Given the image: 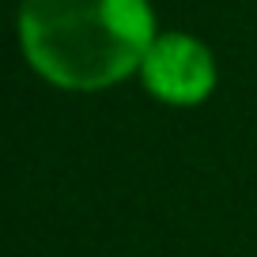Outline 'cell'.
<instances>
[{
    "mask_svg": "<svg viewBox=\"0 0 257 257\" xmlns=\"http://www.w3.org/2000/svg\"><path fill=\"white\" fill-rule=\"evenodd\" d=\"M19 49L61 91H106L140 72L155 42L152 0H23Z\"/></svg>",
    "mask_w": 257,
    "mask_h": 257,
    "instance_id": "1",
    "label": "cell"
},
{
    "mask_svg": "<svg viewBox=\"0 0 257 257\" xmlns=\"http://www.w3.org/2000/svg\"><path fill=\"white\" fill-rule=\"evenodd\" d=\"M137 76L144 80L152 98H159L163 106H178V110L208 102L219 83L216 53L197 34H185V31L155 34Z\"/></svg>",
    "mask_w": 257,
    "mask_h": 257,
    "instance_id": "2",
    "label": "cell"
}]
</instances>
